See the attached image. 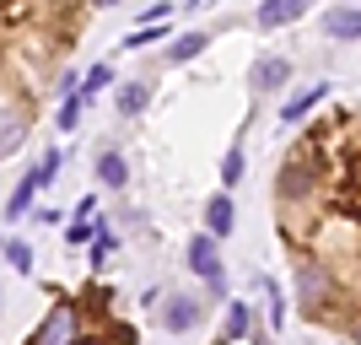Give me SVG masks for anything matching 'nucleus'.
Instances as JSON below:
<instances>
[{
  "label": "nucleus",
  "mask_w": 361,
  "mask_h": 345,
  "mask_svg": "<svg viewBox=\"0 0 361 345\" xmlns=\"http://www.w3.org/2000/svg\"><path fill=\"white\" fill-rule=\"evenodd\" d=\"M232 222H238V216H232V195H216L211 205H205V226H211V238H226Z\"/></svg>",
  "instance_id": "obj_7"
},
{
  "label": "nucleus",
  "mask_w": 361,
  "mask_h": 345,
  "mask_svg": "<svg viewBox=\"0 0 361 345\" xmlns=\"http://www.w3.org/2000/svg\"><path fill=\"white\" fill-rule=\"evenodd\" d=\"M302 189H307V173H302V167L291 162V173L281 178V195H302Z\"/></svg>",
  "instance_id": "obj_21"
},
{
  "label": "nucleus",
  "mask_w": 361,
  "mask_h": 345,
  "mask_svg": "<svg viewBox=\"0 0 361 345\" xmlns=\"http://www.w3.org/2000/svg\"><path fill=\"white\" fill-rule=\"evenodd\" d=\"M195 318H200V302H195V297H173V302L162 308V324H167L173 334L195 329Z\"/></svg>",
  "instance_id": "obj_5"
},
{
  "label": "nucleus",
  "mask_w": 361,
  "mask_h": 345,
  "mask_svg": "<svg viewBox=\"0 0 361 345\" xmlns=\"http://www.w3.org/2000/svg\"><path fill=\"white\" fill-rule=\"evenodd\" d=\"M97 178H103L108 189H124V178H130V167H124V157H114V151H108L103 162H97Z\"/></svg>",
  "instance_id": "obj_13"
},
{
  "label": "nucleus",
  "mask_w": 361,
  "mask_h": 345,
  "mask_svg": "<svg viewBox=\"0 0 361 345\" xmlns=\"http://www.w3.org/2000/svg\"><path fill=\"white\" fill-rule=\"evenodd\" d=\"M54 167H60V151H49L44 162L32 167V183H38V189H44V183H49V178H54Z\"/></svg>",
  "instance_id": "obj_20"
},
{
  "label": "nucleus",
  "mask_w": 361,
  "mask_h": 345,
  "mask_svg": "<svg viewBox=\"0 0 361 345\" xmlns=\"http://www.w3.org/2000/svg\"><path fill=\"white\" fill-rule=\"evenodd\" d=\"M81 92H65V108H60V130H75V119H81Z\"/></svg>",
  "instance_id": "obj_17"
},
{
  "label": "nucleus",
  "mask_w": 361,
  "mask_h": 345,
  "mask_svg": "<svg viewBox=\"0 0 361 345\" xmlns=\"http://www.w3.org/2000/svg\"><path fill=\"white\" fill-rule=\"evenodd\" d=\"M0 254H6V265H11V270H22V275L32 270V248H27V243H16V238H11Z\"/></svg>",
  "instance_id": "obj_16"
},
{
  "label": "nucleus",
  "mask_w": 361,
  "mask_h": 345,
  "mask_svg": "<svg viewBox=\"0 0 361 345\" xmlns=\"http://www.w3.org/2000/svg\"><path fill=\"white\" fill-rule=\"evenodd\" d=\"M146 103H151V81H130V87H119V114H124V119H135Z\"/></svg>",
  "instance_id": "obj_9"
},
{
  "label": "nucleus",
  "mask_w": 361,
  "mask_h": 345,
  "mask_svg": "<svg viewBox=\"0 0 361 345\" xmlns=\"http://www.w3.org/2000/svg\"><path fill=\"white\" fill-rule=\"evenodd\" d=\"M318 291H329V281H324L313 265H302V302H307V313L318 308Z\"/></svg>",
  "instance_id": "obj_15"
},
{
  "label": "nucleus",
  "mask_w": 361,
  "mask_h": 345,
  "mask_svg": "<svg viewBox=\"0 0 361 345\" xmlns=\"http://www.w3.org/2000/svg\"><path fill=\"white\" fill-rule=\"evenodd\" d=\"M108 254H114V232H97V243H92V265H108Z\"/></svg>",
  "instance_id": "obj_22"
},
{
  "label": "nucleus",
  "mask_w": 361,
  "mask_h": 345,
  "mask_svg": "<svg viewBox=\"0 0 361 345\" xmlns=\"http://www.w3.org/2000/svg\"><path fill=\"white\" fill-rule=\"evenodd\" d=\"M22 140H27V119L16 108H0V157H11Z\"/></svg>",
  "instance_id": "obj_6"
},
{
  "label": "nucleus",
  "mask_w": 361,
  "mask_h": 345,
  "mask_svg": "<svg viewBox=\"0 0 361 345\" xmlns=\"http://www.w3.org/2000/svg\"><path fill=\"white\" fill-rule=\"evenodd\" d=\"M75 334H81V318H75V308H71V302H54L32 340H38V345H65V340H75Z\"/></svg>",
  "instance_id": "obj_1"
},
{
  "label": "nucleus",
  "mask_w": 361,
  "mask_h": 345,
  "mask_svg": "<svg viewBox=\"0 0 361 345\" xmlns=\"http://www.w3.org/2000/svg\"><path fill=\"white\" fill-rule=\"evenodd\" d=\"M32 195H38V183H32V173H27V178L16 183V195H11V205H6V216H11V222H22V216L32 210Z\"/></svg>",
  "instance_id": "obj_11"
},
{
  "label": "nucleus",
  "mask_w": 361,
  "mask_h": 345,
  "mask_svg": "<svg viewBox=\"0 0 361 345\" xmlns=\"http://www.w3.org/2000/svg\"><path fill=\"white\" fill-rule=\"evenodd\" d=\"M108 81H114V71H108V65H97V71H92L87 81H81V97H92V92H103Z\"/></svg>",
  "instance_id": "obj_18"
},
{
  "label": "nucleus",
  "mask_w": 361,
  "mask_h": 345,
  "mask_svg": "<svg viewBox=\"0 0 361 345\" xmlns=\"http://www.w3.org/2000/svg\"><path fill=\"white\" fill-rule=\"evenodd\" d=\"M205 44H211L205 32H189V38H178V44L167 49V60H173V65H183V60H195V54H205Z\"/></svg>",
  "instance_id": "obj_12"
},
{
  "label": "nucleus",
  "mask_w": 361,
  "mask_h": 345,
  "mask_svg": "<svg viewBox=\"0 0 361 345\" xmlns=\"http://www.w3.org/2000/svg\"><path fill=\"white\" fill-rule=\"evenodd\" d=\"M238 178H243V151L232 146V151H226V162H221V183H238Z\"/></svg>",
  "instance_id": "obj_19"
},
{
  "label": "nucleus",
  "mask_w": 361,
  "mask_h": 345,
  "mask_svg": "<svg viewBox=\"0 0 361 345\" xmlns=\"http://www.w3.org/2000/svg\"><path fill=\"white\" fill-rule=\"evenodd\" d=\"M92 6H119V0H92Z\"/></svg>",
  "instance_id": "obj_23"
},
{
  "label": "nucleus",
  "mask_w": 361,
  "mask_h": 345,
  "mask_svg": "<svg viewBox=\"0 0 361 345\" xmlns=\"http://www.w3.org/2000/svg\"><path fill=\"white\" fill-rule=\"evenodd\" d=\"M291 81V60H281V54H259L254 71H248V87L254 92H281Z\"/></svg>",
  "instance_id": "obj_2"
},
{
  "label": "nucleus",
  "mask_w": 361,
  "mask_h": 345,
  "mask_svg": "<svg viewBox=\"0 0 361 345\" xmlns=\"http://www.w3.org/2000/svg\"><path fill=\"white\" fill-rule=\"evenodd\" d=\"M248 329H254L248 308H243V302H232V308H226V340H248Z\"/></svg>",
  "instance_id": "obj_14"
},
{
  "label": "nucleus",
  "mask_w": 361,
  "mask_h": 345,
  "mask_svg": "<svg viewBox=\"0 0 361 345\" xmlns=\"http://www.w3.org/2000/svg\"><path fill=\"white\" fill-rule=\"evenodd\" d=\"M324 32L329 38H361V11H324Z\"/></svg>",
  "instance_id": "obj_8"
},
{
  "label": "nucleus",
  "mask_w": 361,
  "mask_h": 345,
  "mask_svg": "<svg viewBox=\"0 0 361 345\" xmlns=\"http://www.w3.org/2000/svg\"><path fill=\"white\" fill-rule=\"evenodd\" d=\"M307 6H313V0H264V6H259V28H286Z\"/></svg>",
  "instance_id": "obj_4"
},
{
  "label": "nucleus",
  "mask_w": 361,
  "mask_h": 345,
  "mask_svg": "<svg viewBox=\"0 0 361 345\" xmlns=\"http://www.w3.org/2000/svg\"><path fill=\"white\" fill-rule=\"evenodd\" d=\"M189 270H195L200 281L221 286V254H216V238H211V232H205V238H195V243H189Z\"/></svg>",
  "instance_id": "obj_3"
},
{
  "label": "nucleus",
  "mask_w": 361,
  "mask_h": 345,
  "mask_svg": "<svg viewBox=\"0 0 361 345\" xmlns=\"http://www.w3.org/2000/svg\"><path fill=\"white\" fill-rule=\"evenodd\" d=\"M324 92H329L324 81H318V87H307V92H297V97H291V103L281 108V119H286V124H297V119H302V114H307L313 103H324Z\"/></svg>",
  "instance_id": "obj_10"
}]
</instances>
